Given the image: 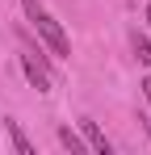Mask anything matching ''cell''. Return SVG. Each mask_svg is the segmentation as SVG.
<instances>
[{"label":"cell","mask_w":151,"mask_h":155,"mask_svg":"<svg viewBox=\"0 0 151 155\" xmlns=\"http://www.w3.org/2000/svg\"><path fill=\"white\" fill-rule=\"evenodd\" d=\"M21 67H25V76H29V84H34L38 92H50V71L34 59V54H21Z\"/></svg>","instance_id":"cell-2"},{"label":"cell","mask_w":151,"mask_h":155,"mask_svg":"<svg viewBox=\"0 0 151 155\" xmlns=\"http://www.w3.org/2000/svg\"><path fill=\"white\" fill-rule=\"evenodd\" d=\"M59 143H63V147H67V151H72V155H80V151H84V143L76 138L72 130H59Z\"/></svg>","instance_id":"cell-5"},{"label":"cell","mask_w":151,"mask_h":155,"mask_svg":"<svg viewBox=\"0 0 151 155\" xmlns=\"http://www.w3.org/2000/svg\"><path fill=\"white\" fill-rule=\"evenodd\" d=\"M4 130H8V138H13V147H17L21 155H34V143L25 138V130L17 126V122H8V117H4Z\"/></svg>","instance_id":"cell-4"},{"label":"cell","mask_w":151,"mask_h":155,"mask_svg":"<svg viewBox=\"0 0 151 155\" xmlns=\"http://www.w3.org/2000/svg\"><path fill=\"white\" fill-rule=\"evenodd\" d=\"M147 29H151V4H147Z\"/></svg>","instance_id":"cell-8"},{"label":"cell","mask_w":151,"mask_h":155,"mask_svg":"<svg viewBox=\"0 0 151 155\" xmlns=\"http://www.w3.org/2000/svg\"><path fill=\"white\" fill-rule=\"evenodd\" d=\"M21 8L29 13V25L42 34V42H46V46H50L55 54H59V59H67V54H72V42H67L63 25H59V21L50 17V13L42 8V4H38V0H21Z\"/></svg>","instance_id":"cell-1"},{"label":"cell","mask_w":151,"mask_h":155,"mask_svg":"<svg viewBox=\"0 0 151 155\" xmlns=\"http://www.w3.org/2000/svg\"><path fill=\"white\" fill-rule=\"evenodd\" d=\"M80 130H84V138H88V147H92V151L109 155V138L97 130V122H88V117H84V122H80Z\"/></svg>","instance_id":"cell-3"},{"label":"cell","mask_w":151,"mask_h":155,"mask_svg":"<svg viewBox=\"0 0 151 155\" xmlns=\"http://www.w3.org/2000/svg\"><path fill=\"white\" fill-rule=\"evenodd\" d=\"M134 54H139V63H147V67H151V42H147V38H139V34H134Z\"/></svg>","instance_id":"cell-6"},{"label":"cell","mask_w":151,"mask_h":155,"mask_svg":"<svg viewBox=\"0 0 151 155\" xmlns=\"http://www.w3.org/2000/svg\"><path fill=\"white\" fill-rule=\"evenodd\" d=\"M143 97H147V105H151V80H147V84H143Z\"/></svg>","instance_id":"cell-7"}]
</instances>
